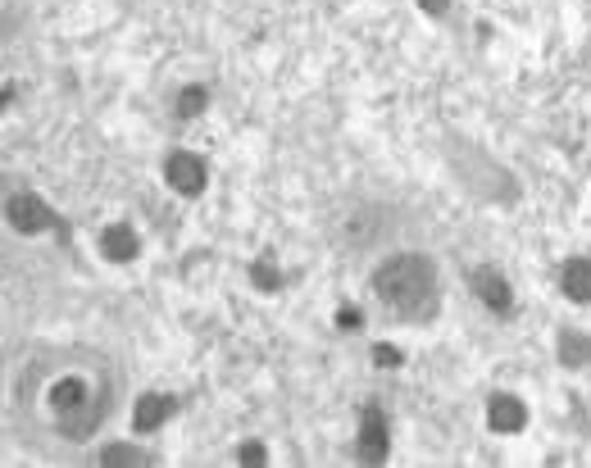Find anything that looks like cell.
<instances>
[{
	"mask_svg": "<svg viewBox=\"0 0 591 468\" xmlns=\"http://www.w3.org/2000/svg\"><path fill=\"white\" fill-rule=\"evenodd\" d=\"M559 359H564V368L591 364V336H586V332H564V336H559Z\"/></svg>",
	"mask_w": 591,
	"mask_h": 468,
	"instance_id": "cell-12",
	"label": "cell"
},
{
	"mask_svg": "<svg viewBox=\"0 0 591 468\" xmlns=\"http://www.w3.org/2000/svg\"><path fill=\"white\" fill-rule=\"evenodd\" d=\"M101 255H105V259H114V264L137 259V232H132L128 223H110V228L101 232Z\"/></svg>",
	"mask_w": 591,
	"mask_h": 468,
	"instance_id": "cell-6",
	"label": "cell"
},
{
	"mask_svg": "<svg viewBox=\"0 0 591 468\" xmlns=\"http://www.w3.org/2000/svg\"><path fill=\"white\" fill-rule=\"evenodd\" d=\"M169 414H173V400L160 395V391H146V395L137 400V409H132V427H137V432H155Z\"/></svg>",
	"mask_w": 591,
	"mask_h": 468,
	"instance_id": "cell-7",
	"label": "cell"
},
{
	"mask_svg": "<svg viewBox=\"0 0 591 468\" xmlns=\"http://www.w3.org/2000/svg\"><path fill=\"white\" fill-rule=\"evenodd\" d=\"M250 282H255L259 291H277V287H282V273H277L268 259H255V264H250Z\"/></svg>",
	"mask_w": 591,
	"mask_h": 468,
	"instance_id": "cell-14",
	"label": "cell"
},
{
	"mask_svg": "<svg viewBox=\"0 0 591 468\" xmlns=\"http://www.w3.org/2000/svg\"><path fill=\"white\" fill-rule=\"evenodd\" d=\"M241 463H246V468H259V463H264V445H259V441H246V445H241Z\"/></svg>",
	"mask_w": 591,
	"mask_h": 468,
	"instance_id": "cell-15",
	"label": "cell"
},
{
	"mask_svg": "<svg viewBox=\"0 0 591 468\" xmlns=\"http://www.w3.org/2000/svg\"><path fill=\"white\" fill-rule=\"evenodd\" d=\"M419 5H423L428 15H446V5H451V0H419Z\"/></svg>",
	"mask_w": 591,
	"mask_h": 468,
	"instance_id": "cell-18",
	"label": "cell"
},
{
	"mask_svg": "<svg viewBox=\"0 0 591 468\" xmlns=\"http://www.w3.org/2000/svg\"><path fill=\"white\" fill-rule=\"evenodd\" d=\"M101 463H105V468H123V463H128V468H150L155 454L141 450V445H110V450L101 454Z\"/></svg>",
	"mask_w": 591,
	"mask_h": 468,
	"instance_id": "cell-11",
	"label": "cell"
},
{
	"mask_svg": "<svg viewBox=\"0 0 591 468\" xmlns=\"http://www.w3.org/2000/svg\"><path fill=\"white\" fill-rule=\"evenodd\" d=\"M473 291H478V300L487 305V309H496V314H505L509 305H514V296H509V282L496 273V268H473Z\"/></svg>",
	"mask_w": 591,
	"mask_h": 468,
	"instance_id": "cell-5",
	"label": "cell"
},
{
	"mask_svg": "<svg viewBox=\"0 0 591 468\" xmlns=\"http://www.w3.org/2000/svg\"><path fill=\"white\" fill-rule=\"evenodd\" d=\"M205 105H209V92H205V87H187V92L178 96V119H196Z\"/></svg>",
	"mask_w": 591,
	"mask_h": 468,
	"instance_id": "cell-13",
	"label": "cell"
},
{
	"mask_svg": "<svg viewBox=\"0 0 591 468\" xmlns=\"http://www.w3.org/2000/svg\"><path fill=\"white\" fill-rule=\"evenodd\" d=\"M92 395H87V382L82 377H60L55 386H51V405H55V414L64 418V414H73V409H82Z\"/></svg>",
	"mask_w": 591,
	"mask_h": 468,
	"instance_id": "cell-10",
	"label": "cell"
},
{
	"mask_svg": "<svg viewBox=\"0 0 591 468\" xmlns=\"http://www.w3.org/2000/svg\"><path fill=\"white\" fill-rule=\"evenodd\" d=\"M360 459L364 463H383L387 459V423L373 405H364L360 414Z\"/></svg>",
	"mask_w": 591,
	"mask_h": 468,
	"instance_id": "cell-4",
	"label": "cell"
},
{
	"mask_svg": "<svg viewBox=\"0 0 591 468\" xmlns=\"http://www.w3.org/2000/svg\"><path fill=\"white\" fill-rule=\"evenodd\" d=\"M5 214H10V228L15 232H46L55 219H51V210L33 196V191H19V196H10V205H5Z\"/></svg>",
	"mask_w": 591,
	"mask_h": 468,
	"instance_id": "cell-2",
	"label": "cell"
},
{
	"mask_svg": "<svg viewBox=\"0 0 591 468\" xmlns=\"http://www.w3.org/2000/svg\"><path fill=\"white\" fill-rule=\"evenodd\" d=\"M360 323H364L360 309H337V327H360Z\"/></svg>",
	"mask_w": 591,
	"mask_h": 468,
	"instance_id": "cell-17",
	"label": "cell"
},
{
	"mask_svg": "<svg viewBox=\"0 0 591 468\" xmlns=\"http://www.w3.org/2000/svg\"><path fill=\"white\" fill-rule=\"evenodd\" d=\"M559 282H564V296H568V300L591 305V259H568L564 273H559Z\"/></svg>",
	"mask_w": 591,
	"mask_h": 468,
	"instance_id": "cell-9",
	"label": "cell"
},
{
	"mask_svg": "<svg viewBox=\"0 0 591 468\" xmlns=\"http://www.w3.org/2000/svg\"><path fill=\"white\" fill-rule=\"evenodd\" d=\"M164 173H169V182H173L182 196H200V191H205V164H200L196 155H187V151H173L169 164H164Z\"/></svg>",
	"mask_w": 591,
	"mask_h": 468,
	"instance_id": "cell-3",
	"label": "cell"
},
{
	"mask_svg": "<svg viewBox=\"0 0 591 468\" xmlns=\"http://www.w3.org/2000/svg\"><path fill=\"white\" fill-rule=\"evenodd\" d=\"M373 291L401 318H428L437 305V268L423 255H396L373 273Z\"/></svg>",
	"mask_w": 591,
	"mask_h": 468,
	"instance_id": "cell-1",
	"label": "cell"
},
{
	"mask_svg": "<svg viewBox=\"0 0 591 468\" xmlns=\"http://www.w3.org/2000/svg\"><path fill=\"white\" fill-rule=\"evenodd\" d=\"M487 423H491L496 432H518V427L528 423V409H523L514 395H491V400H487Z\"/></svg>",
	"mask_w": 591,
	"mask_h": 468,
	"instance_id": "cell-8",
	"label": "cell"
},
{
	"mask_svg": "<svg viewBox=\"0 0 591 468\" xmlns=\"http://www.w3.org/2000/svg\"><path fill=\"white\" fill-rule=\"evenodd\" d=\"M373 364L383 368V364H401V350L396 346H373Z\"/></svg>",
	"mask_w": 591,
	"mask_h": 468,
	"instance_id": "cell-16",
	"label": "cell"
}]
</instances>
